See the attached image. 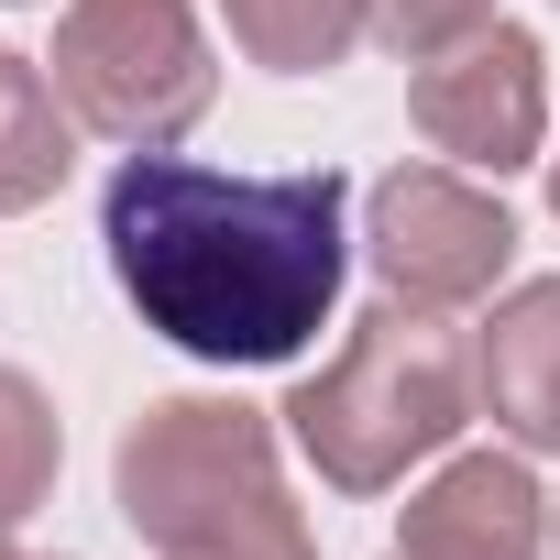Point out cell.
Instances as JSON below:
<instances>
[{
    "label": "cell",
    "instance_id": "9a60e30c",
    "mask_svg": "<svg viewBox=\"0 0 560 560\" xmlns=\"http://www.w3.org/2000/svg\"><path fill=\"white\" fill-rule=\"evenodd\" d=\"M549 538H560V505H549Z\"/></svg>",
    "mask_w": 560,
    "mask_h": 560
},
{
    "label": "cell",
    "instance_id": "8992f818",
    "mask_svg": "<svg viewBox=\"0 0 560 560\" xmlns=\"http://www.w3.org/2000/svg\"><path fill=\"white\" fill-rule=\"evenodd\" d=\"M407 121L429 154H451L462 176H505L538 154V121H549V56L516 34V23H483L462 34L451 56H429L407 78Z\"/></svg>",
    "mask_w": 560,
    "mask_h": 560
},
{
    "label": "cell",
    "instance_id": "2e32d148",
    "mask_svg": "<svg viewBox=\"0 0 560 560\" xmlns=\"http://www.w3.org/2000/svg\"><path fill=\"white\" fill-rule=\"evenodd\" d=\"M0 560H12V549H0Z\"/></svg>",
    "mask_w": 560,
    "mask_h": 560
},
{
    "label": "cell",
    "instance_id": "9c48e42d",
    "mask_svg": "<svg viewBox=\"0 0 560 560\" xmlns=\"http://www.w3.org/2000/svg\"><path fill=\"white\" fill-rule=\"evenodd\" d=\"M67 143H78V121H67L56 78H34L0 45V209H45L67 187Z\"/></svg>",
    "mask_w": 560,
    "mask_h": 560
},
{
    "label": "cell",
    "instance_id": "30bf717a",
    "mask_svg": "<svg viewBox=\"0 0 560 560\" xmlns=\"http://www.w3.org/2000/svg\"><path fill=\"white\" fill-rule=\"evenodd\" d=\"M231 12V45L275 78H319L363 45V0H220Z\"/></svg>",
    "mask_w": 560,
    "mask_h": 560
},
{
    "label": "cell",
    "instance_id": "8fae6325",
    "mask_svg": "<svg viewBox=\"0 0 560 560\" xmlns=\"http://www.w3.org/2000/svg\"><path fill=\"white\" fill-rule=\"evenodd\" d=\"M56 407L12 374V363H0V527H12V516H34L45 494H56Z\"/></svg>",
    "mask_w": 560,
    "mask_h": 560
},
{
    "label": "cell",
    "instance_id": "4fadbf2b",
    "mask_svg": "<svg viewBox=\"0 0 560 560\" xmlns=\"http://www.w3.org/2000/svg\"><path fill=\"white\" fill-rule=\"evenodd\" d=\"M165 560H319V538H308V516H275V527H253L231 549H165Z\"/></svg>",
    "mask_w": 560,
    "mask_h": 560
},
{
    "label": "cell",
    "instance_id": "7a4b0ae2",
    "mask_svg": "<svg viewBox=\"0 0 560 560\" xmlns=\"http://www.w3.org/2000/svg\"><path fill=\"white\" fill-rule=\"evenodd\" d=\"M472 341L451 330V308H363L352 341L287 396V440L319 462V483L341 494H385L407 483V462L451 451L462 418H472Z\"/></svg>",
    "mask_w": 560,
    "mask_h": 560
},
{
    "label": "cell",
    "instance_id": "5b68a950",
    "mask_svg": "<svg viewBox=\"0 0 560 560\" xmlns=\"http://www.w3.org/2000/svg\"><path fill=\"white\" fill-rule=\"evenodd\" d=\"M363 253L385 275V298H407V308H472V298H494V275L516 253V220L462 165H396V176H374Z\"/></svg>",
    "mask_w": 560,
    "mask_h": 560
},
{
    "label": "cell",
    "instance_id": "52a82bcc",
    "mask_svg": "<svg viewBox=\"0 0 560 560\" xmlns=\"http://www.w3.org/2000/svg\"><path fill=\"white\" fill-rule=\"evenodd\" d=\"M549 538V494L516 451H462L407 494V538L396 560H538Z\"/></svg>",
    "mask_w": 560,
    "mask_h": 560
},
{
    "label": "cell",
    "instance_id": "7c38bea8",
    "mask_svg": "<svg viewBox=\"0 0 560 560\" xmlns=\"http://www.w3.org/2000/svg\"><path fill=\"white\" fill-rule=\"evenodd\" d=\"M483 23H494V0H363V34H374L385 56H407V67L451 56V45L483 34Z\"/></svg>",
    "mask_w": 560,
    "mask_h": 560
},
{
    "label": "cell",
    "instance_id": "6da1fadb",
    "mask_svg": "<svg viewBox=\"0 0 560 560\" xmlns=\"http://www.w3.org/2000/svg\"><path fill=\"white\" fill-rule=\"evenodd\" d=\"M352 176H220L187 154H121L100 187V242L143 330L198 363H298L341 308Z\"/></svg>",
    "mask_w": 560,
    "mask_h": 560
},
{
    "label": "cell",
    "instance_id": "3957f363",
    "mask_svg": "<svg viewBox=\"0 0 560 560\" xmlns=\"http://www.w3.org/2000/svg\"><path fill=\"white\" fill-rule=\"evenodd\" d=\"M110 494L132 516V538L165 549H231L275 516H298L287 483H275V418L242 407V396H165L121 429V462H110Z\"/></svg>",
    "mask_w": 560,
    "mask_h": 560
},
{
    "label": "cell",
    "instance_id": "5bb4252c",
    "mask_svg": "<svg viewBox=\"0 0 560 560\" xmlns=\"http://www.w3.org/2000/svg\"><path fill=\"white\" fill-rule=\"evenodd\" d=\"M549 209H560V165H549Z\"/></svg>",
    "mask_w": 560,
    "mask_h": 560
},
{
    "label": "cell",
    "instance_id": "277c9868",
    "mask_svg": "<svg viewBox=\"0 0 560 560\" xmlns=\"http://www.w3.org/2000/svg\"><path fill=\"white\" fill-rule=\"evenodd\" d=\"M45 78L78 132L132 143V154H165L220 100V67H209V34L187 0H67Z\"/></svg>",
    "mask_w": 560,
    "mask_h": 560
},
{
    "label": "cell",
    "instance_id": "ba28073f",
    "mask_svg": "<svg viewBox=\"0 0 560 560\" xmlns=\"http://www.w3.org/2000/svg\"><path fill=\"white\" fill-rule=\"evenodd\" d=\"M472 385H483V407H494L527 451H560V275L516 287V298L483 319Z\"/></svg>",
    "mask_w": 560,
    "mask_h": 560
}]
</instances>
